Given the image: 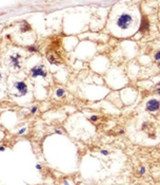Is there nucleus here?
I'll return each mask as SVG.
<instances>
[{"label":"nucleus","mask_w":160,"mask_h":185,"mask_svg":"<svg viewBox=\"0 0 160 185\" xmlns=\"http://www.w3.org/2000/svg\"><path fill=\"white\" fill-rule=\"evenodd\" d=\"M132 22H133V18H132L131 15H128V14H122L117 20L118 27L123 30L128 29V28L132 24Z\"/></svg>","instance_id":"nucleus-1"},{"label":"nucleus","mask_w":160,"mask_h":185,"mask_svg":"<svg viewBox=\"0 0 160 185\" xmlns=\"http://www.w3.org/2000/svg\"><path fill=\"white\" fill-rule=\"evenodd\" d=\"M31 74H32L33 77H36V76H43V77H45L46 76V72L43 66L34 67V68L32 69V71H31Z\"/></svg>","instance_id":"nucleus-2"},{"label":"nucleus","mask_w":160,"mask_h":185,"mask_svg":"<svg viewBox=\"0 0 160 185\" xmlns=\"http://www.w3.org/2000/svg\"><path fill=\"white\" fill-rule=\"evenodd\" d=\"M159 103L156 101V99H152V101H149L148 103V105H146V109L149 110V111H156V110L159 109Z\"/></svg>","instance_id":"nucleus-3"},{"label":"nucleus","mask_w":160,"mask_h":185,"mask_svg":"<svg viewBox=\"0 0 160 185\" xmlns=\"http://www.w3.org/2000/svg\"><path fill=\"white\" fill-rule=\"evenodd\" d=\"M15 87H16V89L21 94L27 93V84L23 83V81H19V83H16V84H15Z\"/></svg>","instance_id":"nucleus-4"},{"label":"nucleus","mask_w":160,"mask_h":185,"mask_svg":"<svg viewBox=\"0 0 160 185\" xmlns=\"http://www.w3.org/2000/svg\"><path fill=\"white\" fill-rule=\"evenodd\" d=\"M20 56L19 55H15V56H12V63L13 65H14L16 68H19V61H20Z\"/></svg>","instance_id":"nucleus-5"},{"label":"nucleus","mask_w":160,"mask_h":185,"mask_svg":"<svg viewBox=\"0 0 160 185\" xmlns=\"http://www.w3.org/2000/svg\"><path fill=\"white\" fill-rule=\"evenodd\" d=\"M149 28V22H148V19L146 18H143L142 19V27H141V31L144 32L146 29Z\"/></svg>","instance_id":"nucleus-6"},{"label":"nucleus","mask_w":160,"mask_h":185,"mask_svg":"<svg viewBox=\"0 0 160 185\" xmlns=\"http://www.w3.org/2000/svg\"><path fill=\"white\" fill-rule=\"evenodd\" d=\"M155 59L158 63V65H160V51L158 53H156V55H155Z\"/></svg>","instance_id":"nucleus-7"},{"label":"nucleus","mask_w":160,"mask_h":185,"mask_svg":"<svg viewBox=\"0 0 160 185\" xmlns=\"http://www.w3.org/2000/svg\"><path fill=\"white\" fill-rule=\"evenodd\" d=\"M62 94H63V91H62V90H58V91H57V95H58V96H61Z\"/></svg>","instance_id":"nucleus-8"},{"label":"nucleus","mask_w":160,"mask_h":185,"mask_svg":"<svg viewBox=\"0 0 160 185\" xmlns=\"http://www.w3.org/2000/svg\"><path fill=\"white\" fill-rule=\"evenodd\" d=\"M157 93H158L159 95H160V85L158 86V88H157Z\"/></svg>","instance_id":"nucleus-9"}]
</instances>
